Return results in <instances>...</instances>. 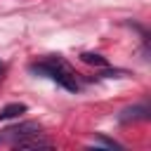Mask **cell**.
Here are the masks:
<instances>
[{"mask_svg":"<svg viewBox=\"0 0 151 151\" xmlns=\"http://www.w3.org/2000/svg\"><path fill=\"white\" fill-rule=\"evenodd\" d=\"M31 71H33V73H42V76L52 78L54 83H59L61 87H66V90H71V92H76V90H78V80H76V76H73V71H71L61 59H47V61L33 64V66H31Z\"/></svg>","mask_w":151,"mask_h":151,"instance_id":"6da1fadb","label":"cell"},{"mask_svg":"<svg viewBox=\"0 0 151 151\" xmlns=\"http://www.w3.org/2000/svg\"><path fill=\"white\" fill-rule=\"evenodd\" d=\"M35 132H40V125L33 123V120H28V123H21V125H14V127L2 130L0 132V144H14L17 139H21L26 134H35Z\"/></svg>","mask_w":151,"mask_h":151,"instance_id":"7a4b0ae2","label":"cell"},{"mask_svg":"<svg viewBox=\"0 0 151 151\" xmlns=\"http://www.w3.org/2000/svg\"><path fill=\"white\" fill-rule=\"evenodd\" d=\"M52 146V142L50 139H42L40 137V132H35V134H26V137H21V139H17L14 144H12V149H50Z\"/></svg>","mask_w":151,"mask_h":151,"instance_id":"3957f363","label":"cell"},{"mask_svg":"<svg viewBox=\"0 0 151 151\" xmlns=\"http://www.w3.org/2000/svg\"><path fill=\"white\" fill-rule=\"evenodd\" d=\"M146 118H149V109H146V106H130V109H125V111L118 116V120H120V123L146 120Z\"/></svg>","mask_w":151,"mask_h":151,"instance_id":"277c9868","label":"cell"},{"mask_svg":"<svg viewBox=\"0 0 151 151\" xmlns=\"http://www.w3.org/2000/svg\"><path fill=\"white\" fill-rule=\"evenodd\" d=\"M19 113H26V104H7L5 109H0V120H7V118H14Z\"/></svg>","mask_w":151,"mask_h":151,"instance_id":"5b68a950","label":"cell"},{"mask_svg":"<svg viewBox=\"0 0 151 151\" xmlns=\"http://www.w3.org/2000/svg\"><path fill=\"white\" fill-rule=\"evenodd\" d=\"M80 59H83L85 64H94V66H106V64H109L101 54H94V52H83Z\"/></svg>","mask_w":151,"mask_h":151,"instance_id":"8992f818","label":"cell"},{"mask_svg":"<svg viewBox=\"0 0 151 151\" xmlns=\"http://www.w3.org/2000/svg\"><path fill=\"white\" fill-rule=\"evenodd\" d=\"M94 142H97V144H101V146H109V149H120V144H118V142L106 139V137H94Z\"/></svg>","mask_w":151,"mask_h":151,"instance_id":"52a82bcc","label":"cell"},{"mask_svg":"<svg viewBox=\"0 0 151 151\" xmlns=\"http://www.w3.org/2000/svg\"><path fill=\"white\" fill-rule=\"evenodd\" d=\"M101 76L104 78H118V76H123V71H104Z\"/></svg>","mask_w":151,"mask_h":151,"instance_id":"ba28073f","label":"cell"},{"mask_svg":"<svg viewBox=\"0 0 151 151\" xmlns=\"http://www.w3.org/2000/svg\"><path fill=\"white\" fill-rule=\"evenodd\" d=\"M2 71H5V64H2V61H0V73H2Z\"/></svg>","mask_w":151,"mask_h":151,"instance_id":"9c48e42d","label":"cell"}]
</instances>
